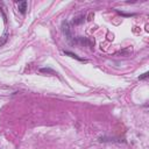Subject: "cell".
Here are the masks:
<instances>
[{"mask_svg": "<svg viewBox=\"0 0 149 149\" xmlns=\"http://www.w3.org/2000/svg\"><path fill=\"white\" fill-rule=\"evenodd\" d=\"M40 71H41V72H51V73H55V72H54L51 69H41Z\"/></svg>", "mask_w": 149, "mask_h": 149, "instance_id": "4", "label": "cell"}, {"mask_svg": "<svg viewBox=\"0 0 149 149\" xmlns=\"http://www.w3.org/2000/svg\"><path fill=\"white\" fill-rule=\"evenodd\" d=\"M62 31H63V34L68 37V40L69 41H73V34H72V30H71V28H70V24H69V22L68 21H64L63 23H62Z\"/></svg>", "mask_w": 149, "mask_h": 149, "instance_id": "1", "label": "cell"}, {"mask_svg": "<svg viewBox=\"0 0 149 149\" xmlns=\"http://www.w3.org/2000/svg\"><path fill=\"white\" fill-rule=\"evenodd\" d=\"M83 21H84V15H79V16L73 17V20H72V24H80Z\"/></svg>", "mask_w": 149, "mask_h": 149, "instance_id": "3", "label": "cell"}, {"mask_svg": "<svg viewBox=\"0 0 149 149\" xmlns=\"http://www.w3.org/2000/svg\"><path fill=\"white\" fill-rule=\"evenodd\" d=\"M17 9H19L20 13L24 14L26 10H27V1H20V2H17Z\"/></svg>", "mask_w": 149, "mask_h": 149, "instance_id": "2", "label": "cell"}, {"mask_svg": "<svg viewBox=\"0 0 149 149\" xmlns=\"http://www.w3.org/2000/svg\"><path fill=\"white\" fill-rule=\"evenodd\" d=\"M147 77H148V73L146 72V73H143V74H142L141 77H139V79H140V80H143V79H146Z\"/></svg>", "mask_w": 149, "mask_h": 149, "instance_id": "5", "label": "cell"}]
</instances>
